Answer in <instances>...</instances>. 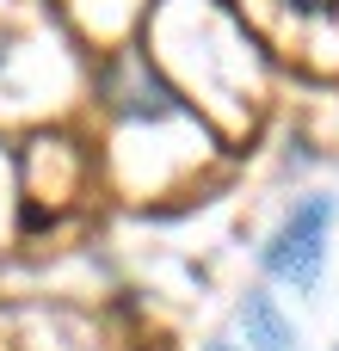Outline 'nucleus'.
<instances>
[{"label": "nucleus", "mask_w": 339, "mask_h": 351, "mask_svg": "<svg viewBox=\"0 0 339 351\" xmlns=\"http://www.w3.org/2000/svg\"><path fill=\"white\" fill-rule=\"evenodd\" d=\"M327 222H334V204H327V197L296 204V216L266 241L259 265H266L272 278L296 284V290H315V284H321V259H327Z\"/></svg>", "instance_id": "1"}, {"label": "nucleus", "mask_w": 339, "mask_h": 351, "mask_svg": "<svg viewBox=\"0 0 339 351\" xmlns=\"http://www.w3.org/2000/svg\"><path fill=\"white\" fill-rule=\"evenodd\" d=\"M105 99L124 117H167V111H179V99L167 93V80H154V68L142 56H124V62L105 68Z\"/></svg>", "instance_id": "2"}, {"label": "nucleus", "mask_w": 339, "mask_h": 351, "mask_svg": "<svg viewBox=\"0 0 339 351\" xmlns=\"http://www.w3.org/2000/svg\"><path fill=\"white\" fill-rule=\"evenodd\" d=\"M241 327H247V346H259V351H290V327H284V315L272 308V296H266V290H253V296L241 302Z\"/></svg>", "instance_id": "3"}, {"label": "nucleus", "mask_w": 339, "mask_h": 351, "mask_svg": "<svg viewBox=\"0 0 339 351\" xmlns=\"http://www.w3.org/2000/svg\"><path fill=\"white\" fill-rule=\"evenodd\" d=\"M290 6H296V12H315V19H321V12H339V0H290Z\"/></svg>", "instance_id": "4"}, {"label": "nucleus", "mask_w": 339, "mask_h": 351, "mask_svg": "<svg viewBox=\"0 0 339 351\" xmlns=\"http://www.w3.org/2000/svg\"><path fill=\"white\" fill-rule=\"evenodd\" d=\"M210 351H235V346H229V339H216V346H210Z\"/></svg>", "instance_id": "5"}, {"label": "nucleus", "mask_w": 339, "mask_h": 351, "mask_svg": "<svg viewBox=\"0 0 339 351\" xmlns=\"http://www.w3.org/2000/svg\"><path fill=\"white\" fill-rule=\"evenodd\" d=\"M0 62H6V37H0Z\"/></svg>", "instance_id": "6"}]
</instances>
